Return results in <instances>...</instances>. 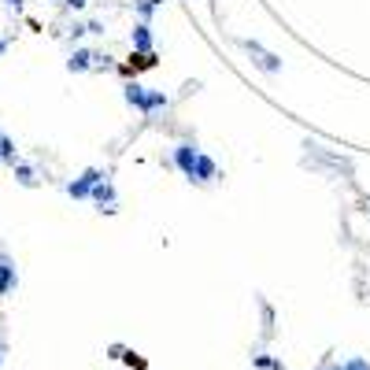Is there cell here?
<instances>
[{
  "label": "cell",
  "instance_id": "obj_1",
  "mask_svg": "<svg viewBox=\"0 0 370 370\" xmlns=\"http://www.w3.org/2000/svg\"><path fill=\"white\" fill-rule=\"evenodd\" d=\"M104 174L97 167H89V170H82L71 185H67V196H74V200H82V196H92V189H97V181H100Z\"/></svg>",
  "mask_w": 370,
  "mask_h": 370
},
{
  "label": "cell",
  "instance_id": "obj_2",
  "mask_svg": "<svg viewBox=\"0 0 370 370\" xmlns=\"http://www.w3.org/2000/svg\"><path fill=\"white\" fill-rule=\"evenodd\" d=\"M19 285V270H15V259L0 252V296H8L11 289Z\"/></svg>",
  "mask_w": 370,
  "mask_h": 370
},
{
  "label": "cell",
  "instance_id": "obj_3",
  "mask_svg": "<svg viewBox=\"0 0 370 370\" xmlns=\"http://www.w3.org/2000/svg\"><path fill=\"white\" fill-rule=\"evenodd\" d=\"M245 48H248V52H252V56H256V60H252L256 67H263L267 74H278V71H282V60H278L274 52H263V48L256 45V41H245Z\"/></svg>",
  "mask_w": 370,
  "mask_h": 370
},
{
  "label": "cell",
  "instance_id": "obj_4",
  "mask_svg": "<svg viewBox=\"0 0 370 370\" xmlns=\"http://www.w3.org/2000/svg\"><path fill=\"white\" fill-rule=\"evenodd\" d=\"M196 156H200V152H196V149H193V144H178V149H174V163H178V170H181V174H185V178H193V167H196Z\"/></svg>",
  "mask_w": 370,
  "mask_h": 370
},
{
  "label": "cell",
  "instance_id": "obj_5",
  "mask_svg": "<svg viewBox=\"0 0 370 370\" xmlns=\"http://www.w3.org/2000/svg\"><path fill=\"white\" fill-rule=\"evenodd\" d=\"M92 200L100 204V211H115V189H111L108 178L97 181V189H92Z\"/></svg>",
  "mask_w": 370,
  "mask_h": 370
},
{
  "label": "cell",
  "instance_id": "obj_6",
  "mask_svg": "<svg viewBox=\"0 0 370 370\" xmlns=\"http://www.w3.org/2000/svg\"><path fill=\"white\" fill-rule=\"evenodd\" d=\"M123 97H126V104H134V108H141V111H149V97L152 92L144 89V85H137V82H130L126 89H123Z\"/></svg>",
  "mask_w": 370,
  "mask_h": 370
},
{
  "label": "cell",
  "instance_id": "obj_7",
  "mask_svg": "<svg viewBox=\"0 0 370 370\" xmlns=\"http://www.w3.org/2000/svg\"><path fill=\"white\" fill-rule=\"evenodd\" d=\"M92 60H97V56H92L89 48H74V56L67 60V71H71V74H82V71L92 67Z\"/></svg>",
  "mask_w": 370,
  "mask_h": 370
},
{
  "label": "cell",
  "instance_id": "obj_8",
  "mask_svg": "<svg viewBox=\"0 0 370 370\" xmlns=\"http://www.w3.org/2000/svg\"><path fill=\"white\" fill-rule=\"evenodd\" d=\"M211 178H215V160H211V156H196L193 181H211Z\"/></svg>",
  "mask_w": 370,
  "mask_h": 370
},
{
  "label": "cell",
  "instance_id": "obj_9",
  "mask_svg": "<svg viewBox=\"0 0 370 370\" xmlns=\"http://www.w3.org/2000/svg\"><path fill=\"white\" fill-rule=\"evenodd\" d=\"M134 48L144 52V56L152 52V30H149V22H137L134 26Z\"/></svg>",
  "mask_w": 370,
  "mask_h": 370
},
{
  "label": "cell",
  "instance_id": "obj_10",
  "mask_svg": "<svg viewBox=\"0 0 370 370\" xmlns=\"http://www.w3.org/2000/svg\"><path fill=\"white\" fill-rule=\"evenodd\" d=\"M11 170H15V178H19L22 185H37V174H34L30 163H19V160H15V163H11Z\"/></svg>",
  "mask_w": 370,
  "mask_h": 370
},
{
  "label": "cell",
  "instance_id": "obj_11",
  "mask_svg": "<svg viewBox=\"0 0 370 370\" xmlns=\"http://www.w3.org/2000/svg\"><path fill=\"white\" fill-rule=\"evenodd\" d=\"M0 160H4L8 167L15 163V141H11L8 134H0Z\"/></svg>",
  "mask_w": 370,
  "mask_h": 370
},
{
  "label": "cell",
  "instance_id": "obj_12",
  "mask_svg": "<svg viewBox=\"0 0 370 370\" xmlns=\"http://www.w3.org/2000/svg\"><path fill=\"white\" fill-rule=\"evenodd\" d=\"M160 108H167V92H160V89H152V97H149V111L144 115H156Z\"/></svg>",
  "mask_w": 370,
  "mask_h": 370
},
{
  "label": "cell",
  "instance_id": "obj_13",
  "mask_svg": "<svg viewBox=\"0 0 370 370\" xmlns=\"http://www.w3.org/2000/svg\"><path fill=\"white\" fill-rule=\"evenodd\" d=\"M160 4H163V0H137V15H141V22H149V15H152V11L160 8Z\"/></svg>",
  "mask_w": 370,
  "mask_h": 370
},
{
  "label": "cell",
  "instance_id": "obj_14",
  "mask_svg": "<svg viewBox=\"0 0 370 370\" xmlns=\"http://www.w3.org/2000/svg\"><path fill=\"white\" fill-rule=\"evenodd\" d=\"M252 363L259 370H282V359H274V355H252Z\"/></svg>",
  "mask_w": 370,
  "mask_h": 370
},
{
  "label": "cell",
  "instance_id": "obj_15",
  "mask_svg": "<svg viewBox=\"0 0 370 370\" xmlns=\"http://www.w3.org/2000/svg\"><path fill=\"white\" fill-rule=\"evenodd\" d=\"M345 366H348V370H370V363H366V359H348Z\"/></svg>",
  "mask_w": 370,
  "mask_h": 370
},
{
  "label": "cell",
  "instance_id": "obj_16",
  "mask_svg": "<svg viewBox=\"0 0 370 370\" xmlns=\"http://www.w3.org/2000/svg\"><path fill=\"white\" fill-rule=\"evenodd\" d=\"M63 4H67V8H85L89 0H63Z\"/></svg>",
  "mask_w": 370,
  "mask_h": 370
},
{
  "label": "cell",
  "instance_id": "obj_17",
  "mask_svg": "<svg viewBox=\"0 0 370 370\" xmlns=\"http://www.w3.org/2000/svg\"><path fill=\"white\" fill-rule=\"evenodd\" d=\"M4 4H8V8H22V0H4Z\"/></svg>",
  "mask_w": 370,
  "mask_h": 370
},
{
  "label": "cell",
  "instance_id": "obj_18",
  "mask_svg": "<svg viewBox=\"0 0 370 370\" xmlns=\"http://www.w3.org/2000/svg\"><path fill=\"white\" fill-rule=\"evenodd\" d=\"M4 352H8V348H4V345H0V363H4Z\"/></svg>",
  "mask_w": 370,
  "mask_h": 370
},
{
  "label": "cell",
  "instance_id": "obj_19",
  "mask_svg": "<svg viewBox=\"0 0 370 370\" xmlns=\"http://www.w3.org/2000/svg\"><path fill=\"white\" fill-rule=\"evenodd\" d=\"M4 48H8V41H4V37H0V52H4Z\"/></svg>",
  "mask_w": 370,
  "mask_h": 370
},
{
  "label": "cell",
  "instance_id": "obj_20",
  "mask_svg": "<svg viewBox=\"0 0 370 370\" xmlns=\"http://www.w3.org/2000/svg\"><path fill=\"white\" fill-rule=\"evenodd\" d=\"M326 370H348V366H326Z\"/></svg>",
  "mask_w": 370,
  "mask_h": 370
}]
</instances>
